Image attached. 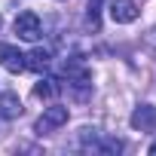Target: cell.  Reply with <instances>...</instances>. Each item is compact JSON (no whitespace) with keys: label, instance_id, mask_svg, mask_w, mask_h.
Segmentation results:
<instances>
[{"label":"cell","instance_id":"cell-9","mask_svg":"<svg viewBox=\"0 0 156 156\" xmlns=\"http://www.w3.org/2000/svg\"><path fill=\"white\" fill-rule=\"evenodd\" d=\"M58 92H61V83H58V80H52V76H43V80L34 86V95H37V98H43V101H52Z\"/></svg>","mask_w":156,"mask_h":156},{"label":"cell","instance_id":"cell-7","mask_svg":"<svg viewBox=\"0 0 156 156\" xmlns=\"http://www.w3.org/2000/svg\"><path fill=\"white\" fill-rule=\"evenodd\" d=\"M132 129H138V132H156V107L153 104H141V107H135V113H132Z\"/></svg>","mask_w":156,"mask_h":156},{"label":"cell","instance_id":"cell-4","mask_svg":"<svg viewBox=\"0 0 156 156\" xmlns=\"http://www.w3.org/2000/svg\"><path fill=\"white\" fill-rule=\"evenodd\" d=\"M61 73L67 76V83L70 86H89V80H92V70H89V64L83 61V58H64V64H61Z\"/></svg>","mask_w":156,"mask_h":156},{"label":"cell","instance_id":"cell-12","mask_svg":"<svg viewBox=\"0 0 156 156\" xmlns=\"http://www.w3.org/2000/svg\"><path fill=\"white\" fill-rule=\"evenodd\" d=\"M150 153H156V141H153V144H150Z\"/></svg>","mask_w":156,"mask_h":156},{"label":"cell","instance_id":"cell-6","mask_svg":"<svg viewBox=\"0 0 156 156\" xmlns=\"http://www.w3.org/2000/svg\"><path fill=\"white\" fill-rule=\"evenodd\" d=\"M0 64H3L9 73H22V70L28 67V58H25V52H19L16 46L3 43V46H0Z\"/></svg>","mask_w":156,"mask_h":156},{"label":"cell","instance_id":"cell-11","mask_svg":"<svg viewBox=\"0 0 156 156\" xmlns=\"http://www.w3.org/2000/svg\"><path fill=\"white\" fill-rule=\"evenodd\" d=\"M101 3L104 0H89L86 3V25L92 31H98V25H101Z\"/></svg>","mask_w":156,"mask_h":156},{"label":"cell","instance_id":"cell-10","mask_svg":"<svg viewBox=\"0 0 156 156\" xmlns=\"http://www.w3.org/2000/svg\"><path fill=\"white\" fill-rule=\"evenodd\" d=\"M25 58H28V67L40 73V70H46V67H49V61H52V52H49L46 46H37V49H34L31 55H25Z\"/></svg>","mask_w":156,"mask_h":156},{"label":"cell","instance_id":"cell-8","mask_svg":"<svg viewBox=\"0 0 156 156\" xmlns=\"http://www.w3.org/2000/svg\"><path fill=\"white\" fill-rule=\"evenodd\" d=\"M22 116V98L16 92H3L0 95V119H19Z\"/></svg>","mask_w":156,"mask_h":156},{"label":"cell","instance_id":"cell-3","mask_svg":"<svg viewBox=\"0 0 156 156\" xmlns=\"http://www.w3.org/2000/svg\"><path fill=\"white\" fill-rule=\"evenodd\" d=\"M16 34L22 37V40H28V43H37L40 40V34H43V25H40V19H37V12H19L16 16Z\"/></svg>","mask_w":156,"mask_h":156},{"label":"cell","instance_id":"cell-1","mask_svg":"<svg viewBox=\"0 0 156 156\" xmlns=\"http://www.w3.org/2000/svg\"><path fill=\"white\" fill-rule=\"evenodd\" d=\"M83 147L92 150V153L116 156V153L122 150V141H119V138H104V135H98V129H86V135H83Z\"/></svg>","mask_w":156,"mask_h":156},{"label":"cell","instance_id":"cell-5","mask_svg":"<svg viewBox=\"0 0 156 156\" xmlns=\"http://www.w3.org/2000/svg\"><path fill=\"white\" fill-rule=\"evenodd\" d=\"M110 19L116 25H132L138 19V3L135 0H110Z\"/></svg>","mask_w":156,"mask_h":156},{"label":"cell","instance_id":"cell-2","mask_svg":"<svg viewBox=\"0 0 156 156\" xmlns=\"http://www.w3.org/2000/svg\"><path fill=\"white\" fill-rule=\"evenodd\" d=\"M67 116H70V113H67V107L52 104V107H46V110H43V116L37 119V126H34V129H37V135H52V132H58V129L67 122Z\"/></svg>","mask_w":156,"mask_h":156}]
</instances>
